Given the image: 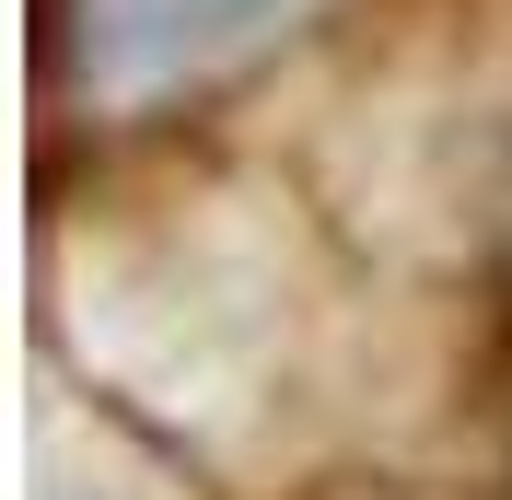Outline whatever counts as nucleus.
<instances>
[{
  "label": "nucleus",
  "mask_w": 512,
  "mask_h": 500,
  "mask_svg": "<svg viewBox=\"0 0 512 500\" xmlns=\"http://www.w3.org/2000/svg\"><path fill=\"white\" fill-rule=\"evenodd\" d=\"M268 0H117V35L128 47H152V59H210L233 35H256Z\"/></svg>",
  "instance_id": "f257e3e1"
}]
</instances>
